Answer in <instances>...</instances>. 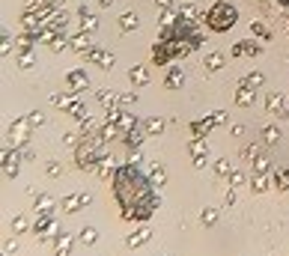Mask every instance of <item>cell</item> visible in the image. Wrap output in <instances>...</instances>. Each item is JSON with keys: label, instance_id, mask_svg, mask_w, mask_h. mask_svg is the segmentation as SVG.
Wrapping results in <instances>:
<instances>
[{"label": "cell", "instance_id": "5", "mask_svg": "<svg viewBox=\"0 0 289 256\" xmlns=\"http://www.w3.org/2000/svg\"><path fill=\"white\" fill-rule=\"evenodd\" d=\"M218 122H221V125L227 122V111H218V114H212V116H206V119L194 122V125H191V131H194V137H206L215 125H218Z\"/></svg>", "mask_w": 289, "mask_h": 256}, {"label": "cell", "instance_id": "26", "mask_svg": "<svg viewBox=\"0 0 289 256\" xmlns=\"http://www.w3.org/2000/svg\"><path fill=\"white\" fill-rule=\"evenodd\" d=\"M143 128H146V134H161V131H164V119H161V116L143 119Z\"/></svg>", "mask_w": 289, "mask_h": 256}, {"label": "cell", "instance_id": "15", "mask_svg": "<svg viewBox=\"0 0 289 256\" xmlns=\"http://www.w3.org/2000/svg\"><path fill=\"white\" fill-rule=\"evenodd\" d=\"M128 81H131L134 87H146V84H149V69H146V66H134V69L128 71Z\"/></svg>", "mask_w": 289, "mask_h": 256}, {"label": "cell", "instance_id": "20", "mask_svg": "<svg viewBox=\"0 0 289 256\" xmlns=\"http://www.w3.org/2000/svg\"><path fill=\"white\" fill-rule=\"evenodd\" d=\"M265 107H268V111H274V114H280V116H286V107H283V95L280 93H271L265 98Z\"/></svg>", "mask_w": 289, "mask_h": 256}, {"label": "cell", "instance_id": "35", "mask_svg": "<svg viewBox=\"0 0 289 256\" xmlns=\"http://www.w3.org/2000/svg\"><path fill=\"white\" fill-rule=\"evenodd\" d=\"M241 182H244V173H241V170H233V173H230V185H233V188H239Z\"/></svg>", "mask_w": 289, "mask_h": 256}, {"label": "cell", "instance_id": "41", "mask_svg": "<svg viewBox=\"0 0 289 256\" xmlns=\"http://www.w3.org/2000/svg\"><path fill=\"white\" fill-rule=\"evenodd\" d=\"M155 3H158L161 9H167V6H173V0H155Z\"/></svg>", "mask_w": 289, "mask_h": 256}, {"label": "cell", "instance_id": "40", "mask_svg": "<svg viewBox=\"0 0 289 256\" xmlns=\"http://www.w3.org/2000/svg\"><path fill=\"white\" fill-rule=\"evenodd\" d=\"M78 137H81V134H78ZM78 137H75V134H66V137H63V143H66V146H72V143H75Z\"/></svg>", "mask_w": 289, "mask_h": 256}, {"label": "cell", "instance_id": "14", "mask_svg": "<svg viewBox=\"0 0 289 256\" xmlns=\"http://www.w3.org/2000/svg\"><path fill=\"white\" fill-rule=\"evenodd\" d=\"M69 48L72 51H78V54H87L93 45H90V33L84 30V33H78V36H72V39H69Z\"/></svg>", "mask_w": 289, "mask_h": 256}, {"label": "cell", "instance_id": "39", "mask_svg": "<svg viewBox=\"0 0 289 256\" xmlns=\"http://www.w3.org/2000/svg\"><path fill=\"white\" fill-rule=\"evenodd\" d=\"M96 6H98V9H111L114 0H96Z\"/></svg>", "mask_w": 289, "mask_h": 256}, {"label": "cell", "instance_id": "31", "mask_svg": "<svg viewBox=\"0 0 289 256\" xmlns=\"http://www.w3.org/2000/svg\"><path fill=\"white\" fill-rule=\"evenodd\" d=\"M215 173H218V176H230L233 170H230V161L227 158H218V161H215Z\"/></svg>", "mask_w": 289, "mask_h": 256}, {"label": "cell", "instance_id": "1", "mask_svg": "<svg viewBox=\"0 0 289 256\" xmlns=\"http://www.w3.org/2000/svg\"><path fill=\"white\" fill-rule=\"evenodd\" d=\"M114 197L120 203L122 221H134V224L149 221L161 203L149 173L137 170L134 164H120L114 170Z\"/></svg>", "mask_w": 289, "mask_h": 256}, {"label": "cell", "instance_id": "21", "mask_svg": "<svg viewBox=\"0 0 289 256\" xmlns=\"http://www.w3.org/2000/svg\"><path fill=\"white\" fill-rule=\"evenodd\" d=\"M250 185H254V191H257V194H265V188H268V173L254 170V182H250Z\"/></svg>", "mask_w": 289, "mask_h": 256}, {"label": "cell", "instance_id": "25", "mask_svg": "<svg viewBox=\"0 0 289 256\" xmlns=\"http://www.w3.org/2000/svg\"><path fill=\"white\" fill-rule=\"evenodd\" d=\"M224 63H227V60H224V54H218V51H212V54L206 57V69H209V71L224 69Z\"/></svg>", "mask_w": 289, "mask_h": 256}, {"label": "cell", "instance_id": "9", "mask_svg": "<svg viewBox=\"0 0 289 256\" xmlns=\"http://www.w3.org/2000/svg\"><path fill=\"white\" fill-rule=\"evenodd\" d=\"M90 203H93V197H90V194H81V197H66V200H63V211H69V214H72L75 209H87Z\"/></svg>", "mask_w": 289, "mask_h": 256}, {"label": "cell", "instance_id": "19", "mask_svg": "<svg viewBox=\"0 0 289 256\" xmlns=\"http://www.w3.org/2000/svg\"><path fill=\"white\" fill-rule=\"evenodd\" d=\"M54 214V197H36V217Z\"/></svg>", "mask_w": 289, "mask_h": 256}, {"label": "cell", "instance_id": "3", "mask_svg": "<svg viewBox=\"0 0 289 256\" xmlns=\"http://www.w3.org/2000/svg\"><path fill=\"white\" fill-rule=\"evenodd\" d=\"M104 155V140L98 131H87L78 137V146H75V164L78 170H96L98 158Z\"/></svg>", "mask_w": 289, "mask_h": 256}, {"label": "cell", "instance_id": "8", "mask_svg": "<svg viewBox=\"0 0 289 256\" xmlns=\"http://www.w3.org/2000/svg\"><path fill=\"white\" fill-rule=\"evenodd\" d=\"M182 84H185V71L179 69V66H170L167 69V78H164V87L167 90H179Z\"/></svg>", "mask_w": 289, "mask_h": 256}, {"label": "cell", "instance_id": "6", "mask_svg": "<svg viewBox=\"0 0 289 256\" xmlns=\"http://www.w3.org/2000/svg\"><path fill=\"white\" fill-rule=\"evenodd\" d=\"M87 60L96 63V66H101V69H114V63H117V57L111 51H101V48H90L87 51Z\"/></svg>", "mask_w": 289, "mask_h": 256}, {"label": "cell", "instance_id": "24", "mask_svg": "<svg viewBox=\"0 0 289 256\" xmlns=\"http://www.w3.org/2000/svg\"><path fill=\"white\" fill-rule=\"evenodd\" d=\"M149 179H152V185H155V188H161L164 182H167V173H164V167H161V164H152V167H149Z\"/></svg>", "mask_w": 289, "mask_h": 256}, {"label": "cell", "instance_id": "30", "mask_svg": "<svg viewBox=\"0 0 289 256\" xmlns=\"http://www.w3.org/2000/svg\"><path fill=\"white\" fill-rule=\"evenodd\" d=\"M12 230H15V233H24V230H33V224L27 221V217H24V214H18V217H15V221H12Z\"/></svg>", "mask_w": 289, "mask_h": 256}, {"label": "cell", "instance_id": "2", "mask_svg": "<svg viewBox=\"0 0 289 256\" xmlns=\"http://www.w3.org/2000/svg\"><path fill=\"white\" fill-rule=\"evenodd\" d=\"M194 27L197 24L188 21V18H176L173 27H164L161 30V39L152 48V63L155 66H167L173 57H188L194 48H200L203 45V36Z\"/></svg>", "mask_w": 289, "mask_h": 256}, {"label": "cell", "instance_id": "13", "mask_svg": "<svg viewBox=\"0 0 289 256\" xmlns=\"http://www.w3.org/2000/svg\"><path fill=\"white\" fill-rule=\"evenodd\" d=\"M137 27H140V15H137L134 9H128V12L120 15V30H122V33H131V30H137Z\"/></svg>", "mask_w": 289, "mask_h": 256}, {"label": "cell", "instance_id": "18", "mask_svg": "<svg viewBox=\"0 0 289 256\" xmlns=\"http://www.w3.org/2000/svg\"><path fill=\"white\" fill-rule=\"evenodd\" d=\"M51 101H54L57 107H63V111H72V107H75V104H78L81 98H75V95H72V93H60V95H54Z\"/></svg>", "mask_w": 289, "mask_h": 256}, {"label": "cell", "instance_id": "7", "mask_svg": "<svg viewBox=\"0 0 289 256\" xmlns=\"http://www.w3.org/2000/svg\"><path fill=\"white\" fill-rule=\"evenodd\" d=\"M260 54H263V48H260L254 39H247V42L241 39V42L233 45V57H260Z\"/></svg>", "mask_w": 289, "mask_h": 256}, {"label": "cell", "instance_id": "32", "mask_svg": "<svg viewBox=\"0 0 289 256\" xmlns=\"http://www.w3.org/2000/svg\"><path fill=\"white\" fill-rule=\"evenodd\" d=\"M33 63H36V60H33V51H21V54H18V66H21V69L33 66Z\"/></svg>", "mask_w": 289, "mask_h": 256}, {"label": "cell", "instance_id": "22", "mask_svg": "<svg viewBox=\"0 0 289 256\" xmlns=\"http://www.w3.org/2000/svg\"><path fill=\"white\" fill-rule=\"evenodd\" d=\"M78 15L84 18V30H87V33H93V30L98 27V18H96V15L87 9V6H81V9H78Z\"/></svg>", "mask_w": 289, "mask_h": 256}, {"label": "cell", "instance_id": "28", "mask_svg": "<svg viewBox=\"0 0 289 256\" xmlns=\"http://www.w3.org/2000/svg\"><path fill=\"white\" fill-rule=\"evenodd\" d=\"M200 221H203V227H215L218 224V209H203V214H200Z\"/></svg>", "mask_w": 289, "mask_h": 256}, {"label": "cell", "instance_id": "11", "mask_svg": "<svg viewBox=\"0 0 289 256\" xmlns=\"http://www.w3.org/2000/svg\"><path fill=\"white\" fill-rule=\"evenodd\" d=\"M66 81H69L72 90H87V87H90V78H87V71H84V69L69 71V78H66Z\"/></svg>", "mask_w": 289, "mask_h": 256}, {"label": "cell", "instance_id": "17", "mask_svg": "<svg viewBox=\"0 0 289 256\" xmlns=\"http://www.w3.org/2000/svg\"><path fill=\"white\" fill-rule=\"evenodd\" d=\"M72 247H75V238H72V235H63L60 241H54V256H69Z\"/></svg>", "mask_w": 289, "mask_h": 256}, {"label": "cell", "instance_id": "33", "mask_svg": "<svg viewBox=\"0 0 289 256\" xmlns=\"http://www.w3.org/2000/svg\"><path fill=\"white\" fill-rule=\"evenodd\" d=\"M289 188V170H280L277 173V191H286Z\"/></svg>", "mask_w": 289, "mask_h": 256}, {"label": "cell", "instance_id": "34", "mask_svg": "<svg viewBox=\"0 0 289 256\" xmlns=\"http://www.w3.org/2000/svg\"><path fill=\"white\" fill-rule=\"evenodd\" d=\"M244 84H247V87H260V84H263V71H250V75L244 78Z\"/></svg>", "mask_w": 289, "mask_h": 256}, {"label": "cell", "instance_id": "23", "mask_svg": "<svg viewBox=\"0 0 289 256\" xmlns=\"http://www.w3.org/2000/svg\"><path fill=\"white\" fill-rule=\"evenodd\" d=\"M78 241H81V244H87V247H93V244L98 241V230H96V227H84V230H81V235H78Z\"/></svg>", "mask_w": 289, "mask_h": 256}, {"label": "cell", "instance_id": "36", "mask_svg": "<svg viewBox=\"0 0 289 256\" xmlns=\"http://www.w3.org/2000/svg\"><path fill=\"white\" fill-rule=\"evenodd\" d=\"M254 33H257V36H268V39H271V30H268L265 24H260V21L254 24Z\"/></svg>", "mask_w": 289, "mask_h": 256}, {"label": "cell", "instance_id": "29", "mask_svg": "<svg viewBox=\"0 0 289 256\" xmlns=\"http://www.w3.org/2000/svg\"><path fill=\"white\" fill-rule=\"evenodd\" d=\"M263 137H265L268 143H277V140H280V128H277V125H265V128H263Z\"/></svg>", "mask_w": 289, "mask_h": 256}, {"label": "cell", "instance_id": "37", "mask_svg": "<svg viewBox=\"0 0 289 256\" xmlns=\"http://www.w3.org/2000/svg\"><path fill=\"white\" fill-rule=\"evenodd\" d=\"M27 119H30V125H42V119H45V116H42L39 111H33V114H30Z\"/></svg>", "mask_w": 289, "mask_h": 256}, {"label": "cell", "instance_id": "38", "mask_svg": "<svg viewBox=\"0 0 289 256\" xmlns=\"http://www.w3.org/2000/svg\"><path fill=\"white\" fill-rule=\"evenodd\" d=\"M60 173H63V167H60V164H54V161H51V164H48V176H54V179H57V176H60Z\"/></svg>", "mask_w": 289, "mask_h": 256}, {"label": "cell", "instance_id": "10", "mask_svg": "<svg viewBox=\"0 0 289 256\" xmlns=\"http://www.w3.org/2000/svg\"><path fill=\"white\" fill-rule=\"evenodd\" d=\"M18 161H24V158H21V152L12 146V149H9V158H3V170H6V176H9V179H15V176H18Z\"/></svg>", "mask_w": 289, "mask_h": 256}, {"label": "cell", "instance_id": "4", "mask_svg": "<svg viewBox=\"0 0 289 256\" xmlns=\"http://www.w3.org/2000/svg\"><path fill=\"white\" fill-rule=\"evenodd\" d=\"M239 12L233 3H227V0H218V3H212V9L206 12V27L215 30V33H227L233 24H236Z\"/></svg>", "mask_w": 289, "mask_h": 256}, {"label": "cell", "instance_id": "16", "mask_svg": "<svg viewBox=\"0 0 289 256\" xmlns=\"http://www.w3.org/2000/svg\"><path fill=\"white\" fill-rule=\"evenodd\" d=\"M191 161H194L197 167L206 164V143H203V140H194V143H191Z\"/></svg>", "mask_w": 289, "mask_h": 256}, {"label": "cell", "instance_id": "27", "mask_svg": "<svg viewBox=\"0 0 289 256\" xmlns=\"http://www.w3.org/2000/svg\"><path fill=\"white\" fill-rule=\"evenodd\" d=\"M146 241H149V230H140V233H134V235H131V238H128L125 244H128L131 250H137L140 244H146Z\"/></svg>", "mask_w": 289, "mask_h": 256}, {"label": "cell", "instance_id": "12", "mask_svg": "<svg viewBox=\"0 0 289 256\" xmlns=\"http://www.w3.org/2000/svg\"><path fill=\"white\" fill-rule=\"evenodd\" d=\"M236 104H239V107H250V104H254V87H247V84L241 81L239 90H236Z\"/></svg>", "mask_w": 289, "mask_h": 256}]
</instances>
